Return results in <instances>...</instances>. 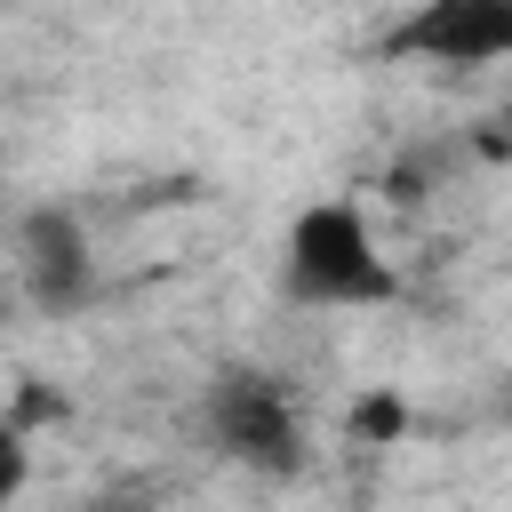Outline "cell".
Returning a JSON list of instances; mask_svg holds the SVG:
<instances>
[{"mask_svg":"<svg viewBox=\"0 0 512 512\" xmlns=\"http://www.w3.org/2000/svg\"><path fill=\"white\" fill-rule=\"evenodd\" d=\"M280 280L296 304H384L400 280L368 232V216L352 200H312L296 224H288V256H280Z\"/></svg>","mask_w":512,"mask_h":512,"instance_id":"1","label":"cell"},{"mask_svg":"<svg viewBox=\"0 0 512 512\" xmlns=\"http://www.w3.org/2000/svg\"><path fill=\"white\" fill-rule=\"evenodd\" d=\"M208 432L232 464L264 472V480H288L304 472V424H296V400L280 392V376L264 368H224L208 384Z\"/></svg>","mask_w":512,"mask_h":512,"instance_id":"2","label":"cell"},{"mask_svg":"<svg viewBox=\"0 0 512 512\" xmlns=\"http://www.w3.org/2000/svg\"><path fill=\"white\" fill-rule=\"evenodd\" d=\"M16 288L48 320H72L96 304V248H88V224L72 208L48 200V208L16 216Z\"/></svg>","mask_w":512,"mask_h":512,"instance_id":"3","label":"cell"},{"mask_svg":"<svg viewBox=\"0 0 512 512\" xmlns=\"http://www.w3.org/2000/svg\"><path fill=\"white\" fill-rule=\"evenodd\" d=\"M504 48H512V0H416L384 32V56L416 64H496Z\"/></svg>","mask_w":512,"mask_h":512,"instance_id":"4","label":"cell"},{"mask_svg":"<svg viewBox=\"0 0 512 512\" xmlns=\"http://www.w3.org/2000/svg\"><path fill=\"white\" fill-rule=\"evenodd\" d=\"M400 432H408V408H400L392 392H368V400L352 408V440H360V448H384V440H400Z\"/></svg>","mask_w":512,"mask_h":512,"instance_id":"5","label":"cell"},{"mask_svg":"<svg viewBox=\"0 0 512 512\" xmlns=\"http://www.w3.org/2000/svg\"><path fill=\"white\" fill-rule=\"evenodd\" d=\"M24 480H32V448H24L16 416H0V504H8V496H24Z\"/></svg>","mask_w":512,"mask_h":512,"instance_id":"6","label":"cell"}]
</instances>
